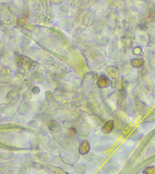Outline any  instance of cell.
I'll list each match as a JSON object with an SVG mask.
<instances>
[{
  "label": "cell",
  "instance_id": "5b68a950",
  "mask_svg": "<svg viewBox=\"0 0 155 174\" xmlns=\"http://www.w3.org/2000/svg\"><path fill=\"white\" fill-rule=\"evenodd\" d=\"M69 132H70L71 133L73 134H76L77 131L76 130V128H74V127H71L70 129H69Z\"/></svg>",
  "mask_w": 155,
  "mask_h": 174
},
{
  "label": "cell",
  "instance_id": "277c9868",
  "mask_svg": "<svg viewBox=\"0 0 155 174\" xmlns=\"http://www.w3.org/2000/svg\"><path fill=\"white\" fill-rule=\"evenodd\" d=\"M59 125L58 123L56 121H52L51 123H50V125L48 126V128L49 130H52V131H54L56 130L57 128L59 127Z\"/></svg>",
  "mask_w": 155,
  "mask_h": 174
},
{
  "label": "cell",
  "instance_id": "6da1fadb",
  "mask_svg": "<svg viewBox=\"0 0 155 174\" xmlns=\"http://www.w3.org/2000/svg\"><path fill=\"white\" fill-rule=\"evenodd\" d=\"M79 152L82 155H87L90 150L89 142L86 140L83 141L79 146Z\"/></svg>",
  "mask_w": 155,
  "mask_h": 174
},
{
  "label": "cell",
  "instance_id": "3957f363",
  "mask_svg": "<svg viewBox=\"0 0 155 174\" xmlns=\"http://www.w3.org/2000/svg\"><path fill=\"white\" fill-rule=\"evenodd\" d=\"M143 174H155V166L153 165L145 167L143 171Z\"/></svg>",
  "mask_w": 155,
  "mask_h": 174
},
{
  "label": "cell",
  "instance_id": "7a4b0ae2",
  "mask_svg": "<svg viewBox=\"0 0 155 174\" xmlns=\"http://www.w3.org/2000/svg\"><path fill=\"white\" fill-rule=\"evenodd\" d=\"M114 122L112 120H110L107 121L103 127L102 131L104 134H108L111 133L114 128Z\"/></svg>",
  "mask_w": 155,
  "mask_h": 174
}]
</instances>
